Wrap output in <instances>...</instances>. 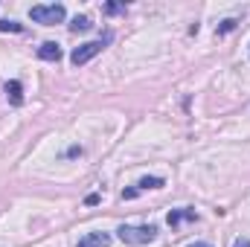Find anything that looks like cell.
Returning <instances> with one entry per match:
<instances>
[{
    "label": "cell",
    "instance_id": "7a4b0ae2",
    "mask_svg": "<svg viewBox=\"0 0 250 247\" xmlns=\"http://www.w3.org/2000/svg\"><path fill=\"white\" fill-rule=\"evenodd\" d=\"M29 18H32L35 23L53 26V23H64L67 9H64L62 3H38V6H32V9H29Z\"/></svg>",
    "mask_w": 250,
    "mask_h": 247
},
{
    "label": "cell",
    "instance_id": "30bf717a",
    "mask_svg": "<svg viewBox=\"0 0 250 247\" xmlns=\"http://www.w3.org/2000/svg\"><path fill=\"white\" fill-rule=\"evenodd\" d=\"M236 26H239V21H236V18H227V21H221V23L215 26V35H227V32H233Z\"/></svg>",
    "mask_w": 250,
    "mask_h": 247
},
{
    "label": "cell",
    "instance_id": "4fadbf2b",
    "mask_svg": "<svg viewBox=\"0 0 250 247\" xmlns=\"http://www.w3.org/2000/svg\"><path fill=\"white\" fill-rule=\"evenodd\" d=\"M99 201H102V198H99V195H96V192H90V195H87V198H84V204H87V206H93V204H99Z\"/></svg>",
    "mask_w": 250,
    "mask_h": 247
},
{
    "label": "cell",
    "instance_id": "8fae6325",
    "mask_svg": "<svg viewBox=\"0 0 250 247\" xmlns=\"http://www.w3.org/2000/svg\"><path fill=\"white\" fill-rule=\"evenodd\" d=\"M0 32H23V23H18V21H0Z\"/></svg>",
    "mask_w": 250,
    "mask_h": 247
},
{
    "label": "cell",
    "instance_id": "9c48e42d",
    "mask_svg": "<svg viewBox=\"0 0 250 247\" xmlns=\"http://www.w3.org/2000/svg\"><path fill=\"white\" fill-rule=\"evenodd\" d=\"M93 23H90V18L87 15H76L73 18V23H70V32H87Z\"/></svg>",
    "mask_w": 250,
    "mask_h": 247
},
{
    "label": "cell",
    "instance_id": "5b68a950",
    "mask_svg": "<svg viewBox=\"0 0 250 247\" xmlns=\"http://www.w3.org/2000/svg\"><path fill=\"white\" fill-rule=\"evenodd\" d=\"M6 99H9V105H15V108H21L23 105V84L18 82V79H12V82H6Z\"/></svg>",
    "mask_w": 250,
    "mask_h": 247
},
{
    "label": "cell",
    "instance_id": "ba28073f",
    "mask_svg": "<svg viewBox=\"0 0 250 247\" xmlns=\"http://www.w3.org/2000/svg\"><path fill=\"white\" fill-rule=\"evenodd\" d=\"M163 184H166L163 178H157V175H148V178H140V184H137V192H146V189H160Z\"/></svg>",
    "mask_w": 250,
    "mask_h": 247
},
{
    "label": "cell",
    "instance_id": "6da1fadb",
    "mask_svg": "<svg viewBox=\"0 0 250 247\" xmlns=\"http://www.w3.org/2000/svg\"><path fill=\"white\" fill-rule=\"evenodd\" d=\"M117 236L128 247H143V245H151L157 239V227L154 224H123L117 230Z\"/></svg>",
    "mask_w": 250,
    "mask_h": 247
},
{
    "label": "cell",
    "instance_id": "7c38bea8",
    "mask_svg": "<svg viewBox=\"0 0 250 247\" xmlns=\"http://www.w3.org/2000/svg\"><path fill=\"white\" fill-rule=\"evenodd\" d=\"M125 3H105V15H123Z\"/></svg>",
    "mask_w": 250,
    "mask_h": 247
},
{
    "label": "cell",
    "instance_id": "8992f818",
    "mask_svg": "<svg viewBox=\"0 0 250 247\" xmlns=\"http://www.w3.org/2000/svg\"><path fill=\"white\" fill-rule=\"evenodd\" d=\"M38 59H44V62H62V47L56 41H44L38 47Z\"/></svg>",
    "mask_w": 250,
    "mask_h": 247
},
{
    "label": "cell",
    "instance_id": "5bb4252c",
    "mask_svg": "<svg viewBox=\"0 0 250 247\" xmlns=\"http://www.w3.org/2000/svg\"><path fill=\"white\" fill-rule=\"evenodd\" d=\"M233 247H250V239H236V242H233Z\"/></svg>",
    "mask_w": 250,
    "mask_h": 247
},
{
    "label": "cell",
    "instance_id": "3957f363",
    "mask_svg": "<svg viewBox=\"0 0 250 247\" xmlns=\"http://www.w3.org/2000/svg\"><path fill=\"white\" fill-rule=\"evenodd\" d=\"M111 41V35H105V38H99V41H87V44H82V47H76L73 53H70V62L76 64V67H82V64H87L90 59H96L102 50H105V44Z\"/></svg>",
    "mask_w": 250,
    "mask_h": 247
},
{
    "label": "cell",
    "instance_id": "9a60e30c",
    "mask_svg": "<svg viewBox=\"0 0 250 247\" xmlns=\"http://www.w3.org/2000/svg\"><path fill=\"white\" fill-rule=\"evenodd\" d=\"M189 247H212L209 242H195V245H189Z\"/></svg>",
    "mask_w": 250,
    "mask_h": 247
},
{
    "label": "cell",
    "instance_id": "52a82bcc",
    "mask_svg": "<svg viewBox=\"0 0 250 247\" xmlns=\"http://www.w3.org/2000/svg\"><path fill=\"white\" fill-rule=\"evenodd\" d=\"M166 221H169V227H178V224H184V221H198V212H195V209H172V212L166 215Z\"/></svg>",
    "mask_w": 250,
    "mask_h": 247
},
{
    "label": "cell",
    "instance_id": "277c9868",
    "mask_svg": "<svg viewBox=\"0 0 250 247\" xmlns=\"http://www.w3.org/2000/svg\"><path fill=\"white\" fill-rule=\"evenodd\" d=\"M76 247H111V233H87L76 242Z\"/></svg>",
    "mask_w": 250,
    "mask_h": 247
}]
</instances>
